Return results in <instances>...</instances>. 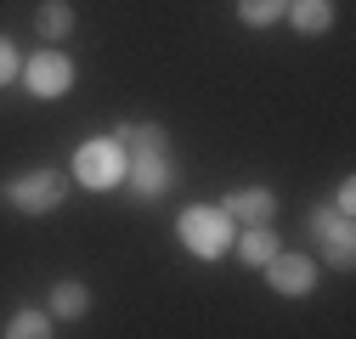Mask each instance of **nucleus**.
I'll return each mask as SVG.
<instances>
[{
    "label": "nucleus",
    "mask_w": 356,
    "mask_h": 339,
    "mask_svg": "<svg viewBox=\"0 0 356 339\" xmlns=\"http://www.w3.org/2000/svg\"><path fill=\"white\" fill-rule=\"evenodd\" d=\"M283 12H289V0H238V17L249 28H272Z\"/></svg>",
    "instance_id": "obj_14"
},
{
    "label": "nucleus",
    "mask_w": 356,
    "mask_h": 339,
    "mask_svg": "<svg viewBox=\"0 0 356 339\" xmlns=\"http://www.w3.org/2000/svg\"><path fill=\"white\" fill-rule=\"evenodd\" d=\"M34 28H40V34H46V40H63V34L74 28V12L63 6V0H46V6H40V12H34Z\"/></svg>",
    "instance_id": "obj_13"
},
{
    "label": "nucleus",
    "mask_w": 356,
    "mask_h": 339,
    "mask_svg": "<svg viewBox=\"0 0 356 339\" xmlns=\"http://www.w3.org/2000/svg\"><path fill=\"white\" fill-rule=\"evenodd\" d=\"M283 17H289L300 34H323V28L334 23V6H328V0H300V6H289Z\"/></svg>",
    "instance_id": "obj_9"
},
{
    "label": "nucleus",
    "mask_w": 356,
    "mask_h": 339,
    "mask_svg": "<svg viewBox=\"0 0 356 339\" xmlns=\"http://www.w3.org/2000/svg\"><path fill=\"white\" fill-rule=\"evenodd\" d=\"M85 306H91V294H85L79 283H57V288H51V317L74 322V317H85Z\"/></svg>",
    "instance_id": "obj_12"
},
{
    "label": "nucleus",
    "mask_w": 356,
    "mask_h": 339,
    "mask_svg": "<svg viewBox=\"0 0 356 339\" xmlns=\"http://www.w3.org/2000/svg\"><path fill=\"white\" fill-rule=\"evenodd\" d=\"M238 254H243V266H266V261H272V254H277V238H272V226H249L243 238H238Z\"/></svg>",
    "instance_id": "obj_8"
},
{
    "label": "nucleus",
    "mask_w": 356,
    "mask_h": 339,
    "mask_svg": "<svg viewBox=\"0 0 356 339\" xmlns=\"http://www.w3.org/2000/svg\"><path fill=\"white\" fill-rule=\"evenodd\" d=\"M23 85H29L34 97H63L68 85H74V63H68L63 51H40V57H29Z\"/></svg>",
    "instance_id": "obj_4"
},
{
    "label": "nucleus",
    "mask_w": 356,
    "mask_h": 339,
    "mask_svg": "<svg viewBox=\"0 0 356 339\" xmlns=\"http://www.w3.org/2000/svg\"><path fill=\"white\" fill-rule=\"evenodd\" d=\"M6 204L23 209V215H46V209L63 204V176L57 170H29V176L6 181Z\"/></svg>",
    "instance_id": "obj_2"
},
{
    "label": "nucleus",
    "mask_w": 356,
    "mask_h": 339,
    "mask_svg": "<svg viewBox=\"0 0 356 339\" xmlns=\"http://www.w3.org/2000/svg\"><path fill=\"white\" fill-rule=\"evenodd\" d=\"M175 232H181V243H187L193 254H204V261H215V254H227V249H232V215H227L220 204H215V209H209V204L181 209Z\"/></svg>",
    "instance_id": "obj_1"
},
{
    "label": "nucleus",
    "mask_w": 356,
    "mask_h": 339,
    "mask_svg": "<svg viewBox=\"0 0 356 339\" xmlns=\"http://www.w3.org/2000/svg\"><path fill=\"white\" fill-rule=\"evenodd\" d=\"M74 176L85 181V187H113L119 176H124V147L108 136V142H85L79 153H74Z\"/></svg>",
    "instance_id": "obj_3"
},
{
    "label": "nucleus",
    "mask_w": 356,
    "mask_h": 339,
    "mask_svg": "<svg viewBox=\"0 0 356 339\" xmlns=\"http://www.w3.org/2000/svg\"><path fill=\"white\" fill-rule=\"evenodd\" d=\"M266 277H272V288L277 294H289V300H300V294H311V283H317V266L305 261V254H272L266 261Z\"/></svg>",
    "instance_id": "obj_5"
},
{
    "label": "nucleus",
    "mask_w": 356,
    "mask_h": 339,
    "mask_svg": "<svg viewBox=\"0 0 356 339\" xmlns=\"http://www.w3.org/2000/svg\"><path fill=\"white\" fill-rule=\"evenodd\" d=\"M334 209H345V215L356 209V181H339V192H334Z\"/></svg>",
    "instance_id": "obj_18"
},
{
    "label": "nucleus",
    "mask_w": 356,
    "mask_h": 339,
    "mask_svg": "<svg viewBox=\"0 0 356 339\" xmlns=\"http://www.w3.org/2000/svg\"><path fill=\"white\" fill-rule=\"evenodd\" d=\"M328 261H334V272H350V266H356V249H350V243H334Z\"/></svg>",
    "instance_id": "obj_17"
},
{
    "label": "nucleus",
    "mask_w": 356,
    "mask_h": 339,
    "mask_svg": "<svg viewBox=\"0 0 356 339\" xmlns=\"http://www.w3.org/2000/svg\"><path fill=\"white\" fill-rule=\"evenodd\" d=\"M305 226L317 232V238H328V243H350V238H356L345 209H311V215H305Z\"/></svg>",
    "instance_id": "obj_10"
},
{
    "label": "nucleus",
    "mask_w": 356,
    "mask_h": 339,
    "mask_svg": "<svg viewBox=\"0 0 356 339\" xmlns=\"http://www.w3.org/2000/svg\"><path fill=\"white\" fill-rule=\"evenodd\" d=\"M6 333H12V339H46V333H51V317H46V311H17V317L6 322Z\"/></svg>",
    "instance_id": "obj_15"
},
{
    "label": "nucleus",
    "mask_w": 356,
    "mask_h": 339,
    "mask_svg": "<svg viewBox=\"0 0 356 339\" xmlns=\"http://www.w3.org/2000/svg\"><path fill=\"white\" fill-rule=\"evenodd\" d=\"M220 209L232 215V226H260V221H272V215H277V192H266V187H243V192H232Z\"/></svg>",
    "instance_id": "obj_6"
},
{
    "label": "nucleus",
    "mask_w": 356,
    "mask_h": 339,
    "mask_svg": "<svg viewBox=\"0 0 356 339\" xmlns=\"http://www.w3.org/2000/svg\"><path fill=\"white\" fill-rule=\"evenodd\" d=\"M130 181H136L142 198H159V192L170 187V164H164V153H136V170H130Z\"/></svg>",
    "instance_id": "obj_7"
},
{
    "label": "nucleus",
    "mask_w": 356,
    "mask_h": 339,
    "mask_svg": "<svg viewBox=\"0 0 356 339\" xmlns=\"http://www.w3.org/2000/svg\"><path fill=\"white\" fill-rule=\"evenodd\" d=\"M113 142L119 147H136V153H164V124H119Z\"/></svg>",
    "instance_id": "obj_11"
},
{
    "label": "nucleus",
    "mask_w": 356,
    "mask_h": 339,
    "mask_svg": "<svg viewBox=\"0 0 356 339\" xmlns=\"http://www.w3.org/2000/svg\"><path fill=\"white\" fill-rule=\"evenodd\" d=\"M12 74H17V51H12V40L0 34V85H12Z\"/></svg>",
    "instance_id": "obj_16"
}]
</instances>
